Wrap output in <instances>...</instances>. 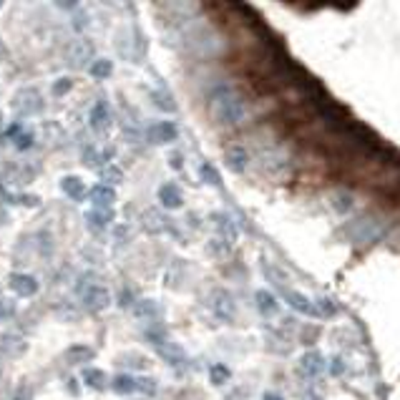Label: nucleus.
I'll list each match as a JSON object with an SVG mask.
<instances>
[{
  "label": "nucleus",
  "instance_id": "0eeeda50",
  "mask_svg": "<svg viewBox=\"0 0 400 400\" xmlns=\"http://www.w3.org/2000/svg\"><path fill=\"white\" fill-rule=\"evenodd\" d=\"M8 284H10V290H13L18 297H33L35 292H38V280H35L33 275H26V272H15V275H10Z\"/></svg>",
  "mask_w": 400,
  "mask_h": 400
},
{
  "label": "nucleus",
  "instance_id": "b1692460",
  "mask_svg": "<svg viewBox=\"0 0 400 400\" xmlns=\"http://www.w3.org/2000/svg\"><path fill=\"white\" fill-rule=\"evenodd\" d=\"M136 393L154 395L156 393V380L154 378H136Z\"/></svg>",
  "mask_w": 400,
  "mask_h": 400
},
{
  "label": "nucleus",
  "instance_id": "bb28decb",
  "mask_svg": "<svg viewBox=\"0 0 400 400\" xmlns=\"http://www.w3.org/2000/svg\"><path fill=\"white\" fill-rule=\"evenodd\" d=\"M73 89V78H58V81L53 83V96H66L69 91Z\"/></svg>",
  "mask_w": 400,
  "mask_h": 400
},
{
  "label": "nucleus",
  "instance_id": "f8f14e48",
  "mask_svg": "<svg viewBox=\"0 0 400 400\" xmlns=\"http://www.w3.org/2000/svg\"><path fill=\"white\" fill-rule=\"evenodd\" d=\"M214 224H217V229H219V235L224 242H237V227H235V219H229L227 214H214L212 217Z\"/></svg>",
  "mask_w": 400,
  "mask_h": 400
},
{
  "label": "nucleus",
  "instance_id": "cd10ccee",
  "mask_svg": "<svg viewBox=\"0 0 400 400\" xmlns=\"http://www.w3.org/2000/svg\"><path fill=\"white\" fill-rule=\"evenodd\" d=\"M166 98H169V96H166V93H161V91L152 93V101L159 106L161 111H174V109H176V104H174V101H166Z\"/></svg>",
  "mask_w": 400,
  "mask_h": 400
},
{
  "label": "nucleus",
  "instance_id": "39448f33",
  "mask_svg": "<svg viewBox=\"0 0 400 400\" xmlns=\"http://www.w3.org/2000/svg\"><path fill=\"white\" fill-rule=\"evenodd\" d=\"M224 164H227V169L232 174H244L249 166V152L242 144L227 146V152H224Z\"/></svg>",
  "mask_w": 400,
  "mask_h": 400
},
{
  "label": "nucleus",
  "instance_id": "4be33fe9",
  "mask_svg": "<svg viewBox=\"0 0 400 400\" xmlns=\"http://www.w3.org/2000/svg\"><path fill=\"white\" fill-rule=\"evenodd\" d=\"M89 73L93 78H98V81H104V78H109L111 73H113V63H111L109 58H96V61L89 66Z\"/></svg>",
  "mask_w": 400,
  "mask_h": 400
},
{
  "label": "nucleus",
  "instance_id": "f03ea898",
  "mask_svg": "<svg viewBox=\"0 0 400 400\" xmlns=\"http://www.w3.org/2000/svg\"><path fill=\"white\" fill-rule=\"evenodd\" d=\"M280 290V295H282V300L287 304H290L292 310L300 312V315H307V318H320L318 312V304H315V300H310L307 295H302V292L297 290H290L287 284H282V287H277Z\"/></svg>",
  "mask_w": 400,
  "mask_h": 400
},
{
  "label": "nucleus",
  "instance_id": "423d86ee",
  "mask_svg": "<svg viewBox=\"0 0 400 400\" xmlns=\"http://www.w3.org/2000/svg\"><path fill=\"white\" fill-rule=\"evenodd\" d=\"M212 310L214 315L221 320V322H232V318H235V300H232V295H229L227 290H217L212 297Z\"/></svg>",
  "mask_w": 400,
  "mask_h": 400
},
{
  "label": "nucleus",
  "instance_id": "412c9836",
  "mask_svg": "<svg viewBox=\"0 0 400 400\" xmlns=\"http://www.w3.org/2000/svg\"><path fill=\"white\" fill-rule=\"evenodd\" d=\"M330 201H332V209H335L338 214H347L352 207H355V199H352V194L345 192V189H343V192H335V194H332Z\"/></svg>",
  "mask_w": 400,
  "mask_h": 400
},
{
  "label": "nucleus",
  "instance_id": "f3484780",
  "mask_svg": "<svg viewBox=\"0 0 400 400\" xmlns=\"http://www.w3.org/2000/svg\"><path fill=\"white\" fill-rule=\"evenodd\" d=\"M146 340H149V343H152V345L159 350V347H164L166 343H169V332H166L164 325L152 322L149 327H146Z\"/></svg>",
  "mask_w": 400,
  "mask_h": 400
},
{
  "label": "nucleus",
  "instance_id": "f257e3e1",
  "mask_svg": "<svg viewBox=\"0 0 400 400\" xmlns=\"http://www.w3.org/2000/svg\"><path fill=\"white\" fill-rule=\"evenodd\" d=\"M207 106L219 126H239L247 118V101L229 81H217L207 91Z\"/></svg>",
  "mask_w": 400,
  "mask_h": 400
},
{
  "label": "nucleus",
  "instance_id": "aec40b11",
  "mask_svg": "<svg viewBox=\"0 0 400 400\" xmlns=\"http://www.w3.org/2000/svg\"><path fill=\"white\" fill-rule=\"evenodd\" d=\"M83 383L93 390H104L106 388V373L104 370H98V367H86L83 370Z\"/></svg>",
  "mask_w": 400,
  "mask_h": 400
},
{
  "label": "nucleus",
  "instance_id": "473e14b6",
  "mask_svg": "<svg viewBox=\"0 0 400 400\" xmlns=\"http://www.w3.org/2000/svg\"><path fill=\"white\" fill-rule=\"evenodd\" d=\"M302 400H322V395L318 393V390H304V395H302Z\"/></svg>",
  "mask_w": 400,
  "mask_h": 400
},
{
  "label": "nucleus",
  "instance_id": "ddd939ff",
  "mask_svg": "<svg viewBox=\"0 0 400 400\" xmlns=\"http://www.w3.org/2000/svg\"><path fill=\"white\" fill-rule=\"evenodd\" d=\"M109 118H111V113H109V104L106 101H98L93 109H91V118H89V124H91V129H96V131H101V129H106L109 126Z\"/></svg>",
  "mask_w": 400,
  "mask_h": 400
},
{
  "label": "nucleus",
  "instance_id": "c85d7f7f",
  "mask_svg": "<svg viewBox=\"0 0 400 400\" xmlns=\"http://www.w3.org/2000/svg\"><path fill=\"white\" fill-rule=\"evenodd\" d=\"M69 355L73 358V363H83V360H91V347H83V345L71 347Z\"/></svg>",
  "mask_w": 400,
  "mask_h": 400
},
{
  "label": "nucleus",
  "instance_id": "72a5a7b5",
  "mask_svg": "<svg viewBox=\"0 0 400 400\" xmlns=\"http://www.w3.org/2000/svg\"><path fill=\"white\" fill-rule=\"evenodd\" d=\"M262 400H284L282 395H277V393H264Z\"/></svg>",
  "mask_w": 400,
  "mask_h": 400
},
{
  "label": "nucleus",
  "instance_id": "393cba45",
  "mask_svg": "<svg viewBox=\"0 0 400 400\" xmlns=\"http://www.w3.org/2000/svg\"><path fill=\"white\" fill-rule=\"evenodd\" d=\"M209 375H212L214 385H224V383L229 380V367L227 365H214Z\"/></svg>",
  "mask_w": 400,
  "mask_h": 400
},
{
  "label": "nucleus",
  "instance_id": "7ed1b4c3",
  "mask_svg": "<svg viewBox=\"0 0 400 400\" xmlns=\"http://www.w3.org/2000/svg\"><path fill=\"white\" fill-rule=\"evenodd\" d=\"M81 300H83V307H86V310L101 312L111 304V292L106 290L104 284L91 282L86 290H81Z\"/></svg>",
  "mask_w": 400,
  "mask_h": 400
},
{
  "label": "nucleus",
  "instance_id": "dca6fc26",
  "mask_svg": "<svg viewBox=\"0 0 400 400\" xmlns=\"http://www.w3.org/2000/svg\"><path fill=\"white\" fill-rule=\"evenodd\" d=\"M111 388H113V393L118 395H131L136 393V375H116V378L111 380Z\"/></svg>",
  "mask_w": 400,
  "mask_h": 400
},
{
  "label": "nucleus",
  "instance_id": "6ab92c4d",
  "mask_svg": "<svg viewBox=\"0 0 400 400\" xmlns=\"http://www.w3.org/2000/svg\"><path fill=\"white\" fill-rule=\"evenodd\" d=\"M86 219H89L91 229H104V227H109V221L113 219V214H111V209H91V212L86 214Z\"/></svg>",
  "mask_w": 400,
  "mask_h": 400
},
{
  "label": "nucleus",
  "instance_id": "2eb2a0df",
  "mask_svg": "<svg viewBox=\"0 0 400 400\" xmlns=\"http://www.w3.org/2000/svg\"><path fill=\"white\" fill-rule=\"evenodd\" d=\"M131 312H134V318H138V320H154L159 315V307H156L154 300H136Z\"/></svg>",
  "mask_w": 400,
  "mask_h": 400
},
{
  "label": "nucleus",
  "instance_id": "6e6552de",
  "mask_svg": "<svg viewBox=\"0 0 400 400\" xmlns=\"http://www.w3.org/2000/svg\"><path fill=\"white\" fill-rule=\"evenodd\" d=\"M176 124L174 121H159V124H154L152 129H149V136H152V141H156V144H169V141H174L176 138Z\"/></svg>",
  "mask_w": 400,
  "mask_h": 400
},
{
  "label": "nucleus",
  "instance_id": "a878e982",
  "mask_svg": "<svg viewBox=\"0 0 400 400\" xmlns=\"http://www.w3.org/2000/svg\"><path fill=\"white\" fill-rule=\"evenodd\" d=\"M124 179V172L118 169V166H109L104 172V184L106 187H111V184H118V181Z\"/></svg>",
  "mask_w": 400,
  "mask_h": 400
},
{
  "label": "nucleus",
  "instance_id": "9b49d317",
  "mask_svg": "<svg viewBox=\"0 0 400 400\" xmlns=\"http://www.w3.org/2000/svg\"><path fill=\"white\" fill-rule=\"evenodd\" d=\"M61 192L73 201H81L86 197V184L78 176H63L61 179Z\"/></svg>",
  "mask_w": 400,
  "mask_h": 400
},
{
  "label": "nucleus",
  "instance_id": "7c9ffc66",
  "mask_svg": "<svg viewBox=\"0 0 400 400\" xmlns=\"http://www.w3.org/2000/svg\"><path fill=\"white\" fill-rule=\"evenodd\" d=\"M330 373H332V375H340V373H345V363H343V358H332Z\"/></svg>",
  "mask_w": 400,
  "mask_h": 400
},
{
  "label": "nucleus",
  "instance_id": "1a4fd4ad",
  "mask_svg": "<svg viewBox=\"0 0 400 400\" xmlns=\"http://www.w3.org/2000/svg\"><path fill=\"white\" fill-rule=\"evenodd\" d=\"M91 201H93V209H109L116 199V192L113 187H106V184H96V187L91 189Z\"/></svg>",
  "mask_w": 400,
  "mask_h": 400
},
{
  "label": "nucleus",
  "instance_id": "5701e85b",
  "mask_svg": "<svg viewBox=\"0 0 400 400\" xmlns=\"http://www.w3.org/2000/svg\"><path fill=\"white\" fill-rule=\"evenodd\" d=\"M199 174H201V179L207 181L209 187H221V179H219V174H217V169H214L212 164H201Z\"/></svg>",
  "mask_w": 400,
  "mask_h": 400
},
{
  "label": "nucleus",
  "instance_id": "a211bd4d",
  "mask_svg": "<svg viewBox=\"0 0 400 400\" xmlns=\"http://www.w3.org/2000/svg\"><path fill=\"white\" fill-rule=\"evenodd\" d=\"M156 352H159V355L166 360V363H169V365H181V363L187 360V352L181 350L179 345H174V343H166V345L159 347Z\"/></svg>",
  "mask_w": 400,
  "mask_h": 400
},
{
  "label": "nucleus",
  "instance_id": "4468645a",
  "mask_svg": "<svg viewBox=\"0 0 400 400\" xmlns=\"http://www.w3.org/2000/svg\"><path fill=\"white\" fill-rule=\"evenodd\" d=\"M255 302H257V310L262 312L264 318H269V315H275L277 310H280V302L275 300V295L267 290H260L255 295Z\"/></svg>",
  "mask_w": 400,
  "mask_h": 400
},
{
  "label": "nucleus",
  "instance_id": "c756f323",
  "mask_svg": "<svg viewBox=\"0 0 400 400\" xmlns=\"http://www.w3.org/2000/svg\"><path fill=\"white\" fill-rule=\"evenodd\" d=\"M83 156H86V159H83V161H86V166H98V164H101V159H98V152H96V149H91V146L86 149V152H83Z\"/></svg>",
  "mask_w": 400,
  "mask_h": 400
},
{
  "label": "nucleus",
  "instance_id": "20e7f679",
  "mask_svg": "<svg viewBox=\"0 0 400 400\" xmlns=\"http://www.w3.org/2000/svg\"><path fill=\"white\" fill-rule=\"evenodd\" d=\"M325 358L320 355V352L310 350V352H304L302 358H300V363H297V373L302 375L304 380H318L320 375L325 373Z\"/></svg>",
  "mask_w": 400,
  "mask_h": 400
},
{
  "label": "nucleus",
  "instance_id": "2f4dec72",
  "mask_svg": "<svg viewBox=\"0 0 400 400\" xmlns=\"http://www.w3.org/2000/svg\"><path fill=\"white\" fill-rule=\"evenodd\" d=\"M169 166H172V169H181V166H184V161H181V154H179V152L169 156Z\"/></svg>",
  "mask_w": 400,
  "mask_h": 400
},
{
  "label": "nucleus",
  "instance_id": "9d476101",
  "mask_svg": "<svg viewBox=\"0 0 400 400\" xmlns=\"http://www.w3.org/2000/svg\"><path fill=\"white\" fill-rule=\"evenodd\" d=\"M159 199L161 204H164L166 209H179L181 204H184V197H181V189L176 187V184H164V187L159 189Z\"/></svg>",
  "mask_w": 400,
  "mask_h": 400
}]
</instances>
